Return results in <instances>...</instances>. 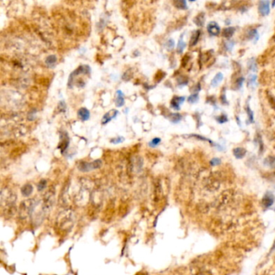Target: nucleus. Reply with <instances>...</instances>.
<instances>
[{
  "label": "nucleus",
  "mask_w": 275,
  "mask_h": 275,
  "mask_svg": "<svg viewBox=\"0 0 275 275\" xmlns=\"http://www.w3.org/2000/svg\"><path fill=\"white\" fill-rule=\"evenodd\" d=\"M166 44L167 48H168L169 49H172L173 47H174V41H173V40L170 39V40H169L168 41H167Z\"/></svg>",
  "instance_id": "nucleus-35"
},
{
  "label": "nucleus",
  "mask_w": 275,
  "mask_h": 275,
  "mask_svg": "<svg viewBox=\"0 0 275 275\" xmlns=\"http://www.w3.org/2000/svg\"><path fill=\"white\" fill-rule=\"evenodd\" d=\"M32 191H33V187H32V186H31L30 184H27L22 187V189H21V193H22V195H24V196L28 197V196H29V195H31Z\"/></svg>",
  "instance_id": "nucleus-15"
},
{
  "label": "nucleus",
  "mask_w": 275,
  "mask_h": 275,
  "mask_svg": "<svg viewBox=\"0 0 275 275\" xmlns=\"http://www.w3.org/2000/svg\"><path fill=\"white\" fill-rule=\"evenodd\" d=\"M273 249H275V240H274V244H273Z\"/></svg>",
  "instance_id": "nucleus-38"
},
{
  "label": "nucleus",
  "mask_w": 275,
  "mask_h": 275,
  "mask_svg": "<svg viewBox=\"0 0 275 275\" xmlns=\"http://www.w3.org/2000/svg\"><path fill=\"white\" fill-rule=\"evenodd\" d=\"M169 120H170L171 122L173 123H178L180 120H182V115H180V114H171L170 115V118H169Z\"/></svg>",
  "instance_id": "nucleus-21"
},
{
  "label": "nucleus",
  "mask_w": 275,
  "mask_h": 275,
  "mask_svg": "<svg viewBox=\"0 0 275 275\" xmlns=\"http://www.w3.org/2000/svg\"><path fill=\"white\" fill-rule=\"evenodd\" d=\"M160 142H161V139H159V138H154L152 141L149 142V146L152 147V148H154V147L158 146Z\"/></svg>",
  "instance_id": "nucleus-29"
},
{
  "label": "nucleus",
  "mask_w": 275,
  "mask_h": 275,
  "mask_svg": "<svg viewBox=\"0 0 275 275\" xmlns=\"http://www.w3.org/2000/svg\"><path fill=\"white\" fill-rule=\"evenodd\" d=\"M45 186H46V181L45 180H41L40 182V183L38 184V191H42L45 188Z\"/></svg>",
  "instance_id": "nucleus-33"
},
{
  "label": "nucleus",
  "mask_w": 275,
  "mask_h": 275,
  "mask_svg": "<svg viewBox=\"0 0 275 275\" xmlns=\"http://www.w3.org/2000/svg\"><path fill=\"white\" fill-rule=\"evenodd\" d=\"M256 80H257V76L253 74V75L249 76L248 78V86H253L254 87L256 84Z\"/></svg>",
  "instance_id": "nucleus-26"
},
{
  "label": "nucleus",
  "mask_w": 275,
  "mask_h": 275,
  "mask_svg": "<svg viewBox=\"0 0 275 275\" xmlns=\"http://www.w3.org/2000/svg\"><path fill=\"white\" fill-rule=\"evenodd\" d=\"M236 31V28L234 27H228L226 28L223 30V36L225 38H231L233 35Z\"/></svg>",
  "instance_id": "nucleus-13"
},
{
  "label": "nucleus",
  "mask_w": 275,
  "mask_h": 275,
  "mask_svg": "<svg viewBox=\"0 0 275 275\" xmlns=\"http://www.w3.org/2000/svg\"><path fill=\"white\" fill-rule=\"evenodd\" d=\"M223 78H224V75H223L221 73H218L215 76V78H213L212 81H211V86L214 87H216V86H218V85L220 84V82H222Z\"/></svg>",
  "instance_id": "nucleus-16"
},
{
  "label": "nucleus",
  "mask_w": 275,
  "mask_h": 275,
  "mask_svg": "<svg viewBox=\"0 0 275 275\" xmlns=\"http://www.w3.org/2000/svg\"><path fill=\"white\" fill-rule=\"evenodd\" d=\"M259 12L262 16H265L269 13V1H261L259 2Z\"/></svg>",
  "instance_id": "nucleus-6"
},
{
  "label": "nucleus",
  "mask_w": 275,
  "mask_h": 275,
  "mask_svg": "<svg viewBox=\"0 0 275 275\" xmlns=\"http://www.w3.org/2000/svg\"><path fill=\"white\" fill-rule=\"evenodd\" d=\"M221 101L224 104H228V101L226 100V98H225V95L221 96Z\"/></svg>",
  "instance_id": "nucleus-36"
},
{
  "label": "nucleus",
  "mask_w": 275,
  "mask_h": 275,
  "mask_svg": "<svg viewBox=\"0 0 275 275\" xmlns=\"http://www.w3.org/2000/svg\"><path fill=\"white\" fill-rule=\"evenodd\" d=\"M207 32L211 35H218L220 33V28L215 22H210L206 27Z\"/></svg>",
  "instance_id": "nucleus-5"
},
{
  "label": "nucleus",
  "mask_w": 275,
  "mask_h": 275,
  "mask_svg": "<svg viewBox=\"0 0 275 275\" xmlns=\"http://www.w3.org/2000/svg\"><path fill=\"white\" fill-rule=\"evenodd\" d=\"M194 21H195V24H197L198 26L199 27H202L204 24V14L203 13L199 14V16H197L195 17Z\"/></svg>",
  "instance_id": "nucleus-18"
},
{
  "label": "nucleus",
  "mask_w": 275,
  "mask_h": 275,
  "mask_svg": "<svg viewBox=\"0 0 275 275\" xmlns=\"http://www.w3.org/2000/svg\"><path fill=\"white\" fill-rule=\"evenodd\" d=\"M210 163H211V165H213V166H215V165H220V163H221V160H220V158H213V159L211 160V162H210Z\"/></svg>",
  "instance_id": "nucleus-31"
},
{
  "label": "nucleus",
  "mask_w": 275,
  "mask_h": 275,
  "mask_svg": "<svg viewBox=\"0 0 275 275\" xmlns=\"http://www.w3.org/2000/svg\"><path fill=\"white\" fill-rule=\"evenodd\" d=\"M273 202H274V196L271 192H267L264 195V197L262 198V203L263 206H265L266 208H268V207L272 206Z\"/></svg>",
  "instance_id": "nucleus-4"
},
{
  "label": "nucleus",
  "mask_w": 275,
  "mask_h": 275,
  "mask_svg": "<svg viewBox=\"0 0 275 275\" xmlns=\"http://www.w3.org/2000/svg\"><path fill=\"white\" fill-rule=\"evenodd\" d=\"M247 113H248V120L250 121L251 123L253 122V111H252L249 107V106L248 105L247 106Z\"/></svg>",
  "instance_id": "nucleus-30"
},
{
  "label": "nucleus",
  "mask_w": 275,
  "mask_h": 275,
  "mask_svg": "<svg viewBox=\"0 0 275 275\" xmlns=\"http://www.w3.org/2000/svg\"><path fill=\"white\" fill-rule=\"evenodd\" d=\"M265 164L266 165L274 168L275 167V158L274 157H269L265 160Z\"/></svg>",
  "instance_id": "nucleus-20"
},
{
  "label": "nucleus",
  "mask_w": 275,
  "mask_h": 275,
  "mask_svg": "<svg viewBox=\"0 0 275 275\" xmlns=\"http://www.w3.org/2000/svg\"><path fill=\"white\" fill-rule=\"evenodd\" d=\"M69 137H68V136L65 135V132L63 133V135L61 134V136L60 144L58 145V149H61V153H63V152L66 149V148L68 147V145H69Z\"/></svg>",
  "instance_id": "nucleus-8"
},
{
  "label": "nucleus",
  "mask_w": 275,
  "mask_h": 275,
  "mask_svg": "<svg viewBox=\"0 0 275 275\" xmlns=\"http://www.w3.org/2000/svg\"><path fill=\"white\" fill-rule=\"evenodd\" d=\"M184 101H185V97H177V96H175L174 98H173V99L171 100L170 105L174 110L178 111L180 109V106H181V104H182Z\"/></svg>",
  "instance_id": "nucleus-9"
},
{
  "label": "nucleus",
  "mask_w": 275,
  "mask_h": 275,
  "mask_svg": "<svg viewBox=\"0 0 275 275\" xmlns=\"http://www.w3.org/2000/svg\"><path fill=\"white\" fill-rule=\"evenodd\" d=\"M101 165H102V162L100 160H96V161L91 162V163H90V162H82L78 165V169L82 172H89V171L99 168Z\"/></svg>",
  "instance_id": "nucleus-3"
},
{
  "label": "nucleus",
  "mask_w": 275,
  "mask_h": 275,
  "mask_svg": "<svg viewBox=\"0 0 275 275\" xmlns=\"http://www.w3.org/2000/svg\"><path fill=\"white\" fill-rule=\"evenodd\" d=\"M244 81V78L243 77L241 78H239L238 79H236V86L237 87L238 89H240V87H242V85H243V82Z\"/></svg>",
  "instance_id": "nucleus-32"
},
{
  "label": "nucleus",
  "mask_w": 275,
  "mask_h": 275,
  "mask_svg": "<svg viewBox=\"0 0 275 275\" xmlns=\"http://www.w3.org/2000/svg\"><path fill=\"white\" fill-rule=\"evenodd\" d=\"M124 138L121 137V136H119L117 138H114L112 140H111V143H114V144H119V143H121V142L124 141Z\"/></svg>",
  "instance_id": "nucleus-34"
},
{
  "label": "nucleus",
  "mask_w": 275,
  "mask_h": 275,
  "mask_svg": "<svg viewBox=\"0 0 275 275\" xmlns=\"http://www.w3.org/2000/svg\"><path fill=\"white\" fill-rule=\"evenodd\" d=\"M119 113V111L117 110H111V111H108V112H106L104 115H103V117H102V123L103 124H106L109 122V121H111L112 119L116 117V115H118Z\"/></svg>",
  "instance_id": "nucleus-7"
},
{
  "label": "nucleus",
  "mask_w": 275,
  "mask_h": 275,
  "mask_svg": "<svg viewBox=\"0 0 275 275\" xmlns=\"http://www.w3.org/2000/svg\"><path fill=\"white\" fill-rule=\"evenodd\" d=\"M16 198L15 195L12 194L7 193L6 194V197L4 195H2V200H1V203H2V208L6 209L7 211H10V209H12L15 203H16Z\"/></svg>",
  "instance_id": "nucleus-2"
},
{
  "label": "nucleus",
  "mask_w": 275,
  "mask_h": 275,
  "mask_svg": "<svg viewBox=\"0 0 275 275\" xmlns=\"http://www.w3.org/2000/svg\"><path fill=\"white\" fill-rule=\"evenodd\" d=\"M174 5L176 6V7L180 9H186L187 8V5H186V2L184 0H181V1H176L174 2Z\"/></svg>",
  "instance_id": "nucleus-23"
},
{
  "label": "nucleus",
  "mask_w": 275,
  "mask_h": 275,
  "mask_svg": "<svg viewBox=\"0 0 275 275\" xmlns=\"http://www.w3.org/2000/svg\"><path fill=\"white\" fill-rule=\"evenodd\" d=\"M248 68H249L251 70L254 71V72L257 71V64H256L255 60H254L253 58H252V59L249 61V62H248Z\"/></svg>",
  "instance_id": "nucleus-24"
},
{
  "label": "nucleus",
  "mask_w": 275,
  "mask_h": 275,
  "mask_svg": "<svg viewBox=\"0 0 275 275\" xmlns=\"http://www.w3.org/2000/svg\"><path fill=\"white\" fill-rule=\"evenodd\" d=\"M124 104V94L121 91H117L116 92V99H115V105L120 107Z\"/></svg>",
  "instance_id": "nucleus-11"
},
{
  "label": "nucleus",
  "mask_w": 275,
  "mask_h": 275,
  "mask_svg": "<svg viewBox=\"0 0 275 275\" xmlns=\"http://www.w3.org/2000/svg\"><path fill=\"white\" fill-rule=\"evenodd\" d=\"M58 224L62 229H69L73 224V215L72 211H67L61 213L58 217Z\"/></svg>",
  "instance_id": "nucleus-1"
},
{
  "label": "nucleus",
  "mask_w": 275,
  "mask_h": 275,
  "mask_svg": "<svg viewBox=\"0 0 275 275\" xmlns=\"http://www.w3.org/2000/svg\"><path fill=\"white\" fill-rule=\"evenodd\" d=\"M45 62H46V64L49 66H51L53 65H54L57 62V57L54 55H50L49 56L48 58H46V60H45Z\"/></svg>",
  "instance_id": "nucleus-19"
},
{
  "label": "nucleus",
  "mask_w": 275,
  "mask_h": 275,
  "mask_svg": "<svg viewBox=\"0 0 275 275\" xmlns=\"http://www.w3.org/2000/svg\"><path fill=\"white\" fill-rule=\"evenodd\" d=\"M199 37H200L199 30H197V31L194 32V33L192 34V36H191V40H190V45H191V46H195V44L198 43V41H199Z\"/></svg>",
  "instance_id": "nucleus-14"
},
{
  "label": "nucleus",
  "mask_w": 275,
  "mask_h": 275,
  "mask_svg": "<svg viewBox=\"0 0 275 275\" xmlns=\"http://www.w3.org/2000/svg\"><path fill=\"white\" fill-rule=\"evenodd\" d=\"M233 47H234V41H232V40H229L225 43V48H226L228 51H232Z\"/></svg>",
  "instance_id": "nucleus-27"
},
{
  "label": "nucleus",
  "mask_w": 275,
  "mask_h": 275,
  "mask_svg": "<svg viewBox=\"0 0 275 275\" xmlns=\"http://www.w3.org/2000/svg\"><path fill=\"white\" fill-rule=\"evenodd\" d=\"M248 40L256 39V41H257L258 40V38H259V35H258L257 29H251V30H249L248 32Z\"/></svg>",
  "instance_id": "nucleus-17"
},
{
  "label": "nucleus",
  "mask_w": 275,
  "mask_h": 275,
  "mask_svg": "<svg viewBox=\"0 0 275 275\" xmlns=\"http://www.w3.org/2000/svg\"><path fill=\"white\" fill-rule=\"evenodd\" d=\"M233 154L237 159H241L246 154V149L244 148H236L233 150Z\"/></svg>",
  "instance_id": "nucleus-12"
},
{
  "label": "nucleus",
  "mask_w": 275,
  "mask_h": 275,
  "mask_svg": "<svg viewBox=\"0 0 275 275\" xmlns=\"http://www.w3.org/2000/svg\"><path fill=\"white\" fill-rule=\"evenodd\" d=\"M199 100V95L198 94H194L188 98V102L191 103H195Z\"/></svg>",
  "instance_id": "nucleus-28"
},
{
  "label": "nucleus",
  "mask_w": 275,
  "mask_h": 275,
  "mask_svg": "<svg viewBox=\"0 0 275 275\" xmlns=\"http://www.w3.org/2000/svg\"><path fill=\"white\" fill-rule=\"evenodd\" d=\"M185 47H186V44L185 42H183V40L181 38L178 41V44H177V51L178 53H182L184 50Z\"/></svg>",
  "instance_id": "nucleus-22"
},
{
  "label": "nucleus",
  "mask_w": 275,
  "mask_h": 275,
  "mask_svg": "<svg viewBox=\"0 0 275 275\" xmlns=\"http://www.w3.org/2000/svg\"><path fill=\"white\" fill-rule=\"evenodd\" d=\"M78 115L82 121H86L90 118V111L87 108H81L78 110Z\"/></svg>",
  "instance_id": "nucleus-10"
},
{
  "label": "nucleus",
  "mask_w": 275,
  "mask_h": 275,
  "mask_svg": "<svg viewBox=\"0 0 275 275\" xmlns=\"http://www.w3.org/2000/svg\"><path fill=\"white\" fill-rule=\"evenodd\" d=\"M215 120H217L218 122L220 123V124H224V123H226L229 121V119H228V117H227V115H219L218 117L215 118Z\"/></svg>",
  "instance_id": "nucleus-25"
},
{
  "label": "nucleus",
  "mask_w": 275,
  "mask_h": 275,
  "mask_svg": "<svg viewBox=\"0 0 275 275\" xmlns=\"http://www.w3.org/2000/svg\"><path fill=\"white\" fill-rule=\"evenodd\" d=\"M272 7H275V2H272Z\"/></svg>",
  "instance_id": "nucleus-37"
}]
</instances>
